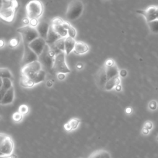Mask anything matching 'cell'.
I'll return each mask as SVG.
<instances>
[{"mask_svg": "<svg viewBox=\"0 0 158 158\" xmlns=\"http://www.w3.org/2000/svg\"><path fill=\"white\" fill-rule=\"evenodd\" d=\"M84 10V5L80 0H72L68 4L66 17L69 20L79 19Z\"/></svg>", "mask_w": 158, "mask_h": 158, "instance_id": "1", "label": "cell"}, {"mask_svg": "<svg viewBox=\"0 0 158 158\" xmlns=\"http://www.w3.org/2000/svg\"><path fill=\"white\" fill-rule=\"evenodd\" d=\"M43 11V4L40 0H32L26 5L27 16L30 20L38 19L42 16Z\"/></svg>", "mask_w": 158, "mask_h": 158, "instance_id": "2", "label": "cell"}, {"mask_svg": "<svg viewBox=\"0 0 158 158\" xmlns=\"http://www.w3.org/2000/svg\"><path fill=\"white\" fill-rule=\"evenodd\" d=\"M56 56V54L50 49L48 45L46 44L43 51L38 56V61L42 64V66H44L47 68L51 69L53 68Z\"/></svg>", "mask_w": 158, "mask_h": 158, "instance_id": "3", "label": "cell"}, {"mask_svg": "<svg viewBox=\"0 0 158 158\" xmlns=\"http://www.w3.org/2000/svg\"><path fill=\"white\" fill-rule=\"evenodd\" d=\"M17 31L21 35L23 42L27 43V44L30 43L33 40L40 37L35 27H33L30 25L20 27Z\"/></svg>", "mask_w": 158, "mask_h": 158, "instance_id": "4", "label": "cell"}, {"mask_svg": "<svg viewBox=\"0 0 158 158\" xmlns=\"http://www.w3.org/2000/svg\"><path fill=\"white\" fill-rule=\"evenodd\" d=\"M66 54L65 52H61L55 57L53 69L57 73L69 74L71 71L66 62Z\"/></svg>", "mask_w": 158, "mask_h": 158, "instance_id": "5", "label": "cell"}, {"mask_svg": "<svg viewBox=\"0 0 158 158\" xmlns=\"http://www.w3.org/2000/svg\"><path fill=\"white\" fill-rule=\"evenodd\" d=\"M14 150V143L11 137L4 133H0V152L4 156H10Z\"/></svg>", "mask_w": 158, "mask_h": 158, "instance_id": "6", "label": "cell"}, {"mask_svg": "<svg viewBox=\"0 0 158 158\" xmlns=\"http://www.w3.org/2000/svg\"><path fill=\"white\" fill-rule=\"evenodd\" d=\"M42 69V65L39 61H34L33 63L27 64L22 67L21 73L22 75L25 76L32 80L35 75L40 71Z\"/></svg>", "mask_w": 158, "mask_h": 158, "instance_id": "7", "label": "cell"}, {"mask_svg": "<svg viewBox=\"0 0 158 158\" xmlns=\"http://www.w3.org/2000/svg\"><path fill=\"white\" fill-rule=\"evenodd\" d=\"M24 43V54L22 59V66H24L33 63L34 61H38V56L30 48L29 46V45L27 43Z\"/></svg>", "mask_w": 158, "mask_h": 158, "instance_id": "8", "label": "cell"}, {"mask_svg": "<svg viewBox=\"0 0 158 158\" xmlns=\"http://www.w3.org/2000/svg\"><path fill=\"white\" fill-rule=\"evenodd\" d=\"M95 80L97 85L102 90H104L105 87L107 83L108 80V79L107 77V75L106 72L105 67L104 65L101 66L98 71L95 74Z\"/></svg>", "mask_w": 158, "mask_h": 158, "instance_id": "9", "label": "cell"}, {"mask_svg": "<svg viewBox=\"0 0 158 158\" xmlns=\"http://www.w3.org/2000/svg\"><path fill=\"white\" fill-rule=\"evenodd\" d=\"M136 12L143 16L147 23L152 22L157 19L156 16V6H150L145 10H137Z\"/></svg>", "mask_w": 158, "mask_h": 158, "instance_id": "10", "label": "cell"}, {"mask_svg": "<svg viewBox=\"0 0 158 158\" xmlns=\"http://www.w3.org/2000/svg\"><path fill=\"white\" fill-rule=\"evenodd\" d=\"M28 45L30 48L39 56L43 51L46 45V42L45 39L38 37L33 40L32 42H31Z\"/></svg>", "mask_w": 158, "mask_h": 158, "instance_id": "11", "label": "cell"}, {"mask_svg": "<svg viewBox=\"0 0 158 158\" xmlns=\"http://www.w3.org/2000/svg\"><path fill=\"white\" fill-rule=\"evenodd\" d=\"M50 26L51 25L46 21L39 22L38 25L36 27V29L38 33L39 37L46 40Z\"/></svg>", "mask_w": 158, "mask_h": 158, "instance_id": "12", "label": "cell"}, {"mask_svg": "<svg viewBox=\"0 0 158 158\" xmlns=\"http://www.w3.org/2000/svg\"><path fill=\"white\" fill-rule=\"evenodd\" d=\"M16 8H8L0 10V17L6 22H12L15 16Z\"/></svg>", "mask_w": 158, "mask_h": 158, "instance_id": "13", "label": "cell"}, {"mask_svg": "<svg viewBox=\"0 0 158 158\" xmlns=\"http://www.w3.org/2000/svg\"><path fill=\"white\" fill-rule=\"evenodd\" d=\"M120 84H121V80H120V77L119 75L118 76H115L107 80V83L105 87L104 90L111 91L113 89H115V88L117 86L120 85Z\"/></svg>", "mask_w": 158, "mask_h": 158, "instance_id": "14", "label": "cell"}, {"mask_svg": "<svg viewBox=\"0 0 158 158\" xmlns=\"http://www.w3.org/2000/svg\"><path fill=\"white\" fill-rule=\"evenodd\" d=\"M106 72L107 75V77L109 79L113 78L115 76H118L119 75L120 70L119 69V67L117 65V64L115 63L111 66H105Z\"/></svg>", "mask_w": 158, "mask_h": 158, "instance_id": "15", "label": "cell"}, {"mask_svg": "<svg viewBox=\"0 0 158 158\" xmlns=\"http://www.w3.org/2000/svg\"><path fill=\"white\" fill-rule=\"evenodd\" d=\"M14 97H15L14 88V87H12V88L9 89L8 90L6 91L4 96V98L1 102V105H7L11 104L14 101Z\"/></svg>", "mask_w": 158, "mask_h": 158, "instance_id": "16", "label": "cell"}, {"mask_svg": "<svg viewBox=\"0 0 158 158\" xmlns=\"http://www.w3.org/2000/svg\"><path fill=\"white\" fill-rule=\"evenodd\" d=\"M61 38V37L58 35V34L56 32H55V30L53 28L52 25H51L49 31H48V33L46 39V44L48 45H52V44L54 43L58 40H59Z\"/></svg>", "mask_w": 158, "mask_h": 158, "instance_id": "17", "label": "cell"}, {"mask_svg": "<svg viewBox=\"0 0 158 158\" xmlns=\"http://www.w3.org/2000/svg\"><path fill=\"white\" fill-rule=\"evenodd\" d=\"M89 46L88 45L84 42H77L75 43L74 52L75 54L78 55L84 54L88 52Z\"/></svg>", "mask_w": 158, "mask_h": 158, "instance_id": "18", "label": "cell"}, {"mask_svg": "<svg viewBox=\"0 0 158 158\" xmlns=\"http://www.w3.org/2000/svg\"><path fill=\"white\" fill-rule=\"evenodd\" d=\"M76 42L75 38L70 37H67L65 38V53L66 56H68L72 52H74Z\"/></svg>", "mask_w": 158, "mask_h": 158, "instance_id": "19", "label": "cell"}, {"mask_svg": "<svg viewBox=\"0 0 158 158\" xmlns=\"http://www.w3.org/2000/svg\"><path fill=\"white\" fill-rule=\"evenodd\" d=\"M17 0H0V10L8 8H17Z\"/></svg>", "mask_w": 158, "mask_h": 158, "instance_id": "20", "label": "cell"}, {"mask_svg": "<svg viewBox=\"0 0 158 158\" xmlns=\"http://www.w3.org/2000/svg\"><path fill=\"white\" fill-rule=\"evenodd\" d=\"M88 158H111V154L106 150L100 149L95 151Z\"/></svg>", "mask_w": 158, "mask_h": 158, "instance_id": "21", "label": "cell"}, {"mask_svg": "<svg viewBox=\"0 0 158 158\" xmlns=\"http://www.w3.org/2000/svg\"><path fill=\"white\" fill-rule=\"evenodd\" d=\"M53 28L61 38H66L68 37L67 30L64 28L62 24L51 25Z\"/></svg>", "mask_w": 158, "mask_h": 158, "instance_id": "22", "label": "cell"}, {"mask_svg": "<svg viewBox=\"0 0 158 158\" xmlns=\"http://www.w3.org/2000/svg\"><path fill=\"white\" fill-rule=\"evenodd\" d=\"M62 25H63L64 28L67 30L68 37H70L73 38H75V37H76L77 31L76 30H75L74 27L71 25L69 22H68L67 21H64V22Z\"/></svg>", "mask_w": 158, "mask_h": 158, "instance_id": "23", "label": "cell"}, {"mask_svg": "<svg viewBox=\"0 0 158 158\" xmlns=\"http://www.w3.org/2000/svg\"><path fill=\"white\" fill-rule=\"evenodd\" d=\"M46 72L43 69H42L38 73H37V74L35 75V77L32 79V80L34 82L35 85L41 83V82H44L46 79Z\"/></svg>", "mask_w": 158, "mask_h": 158, "instance_id": "24", "label": "cell"}, {"mask_svg": "<svg viewBox=\"0 0 158 158\" xmlns=\"http://www.w3.org/2000/svg\"><path fill=\"white\" fill-rule=\"evenodd\" d=\"M20 84L22 87L25 88H32L35 85V84L32 79L24 76V75H22L21 79H20Z\"/></svg>", "mask_w": 158, "mask_h": 158, "instance_id": "25", "label": "cell"}, {"mask_svg": "<svg viewBox=\"0 0 158 158\" xmlns=\"http://www.w3.org/2000/svg\"><path fill=\"white\" fill-rule=\"evenodd\" d=\"M0 77L2 79L8 78L12 79L13 75L11 71L8 68H0Z\"/></svg>", "mask_w": 158, "mask_h": 158, "instance_id": "26", "label": "cell"}, {"mask_svg": "<svg viewBox=\"0 0 158 158\" xmlns=\"http://www.w3.org/2000/svg\"><path fill=\"white\" fill-rule=\"evenodd\" d=\"M65 38H61L53 43L61 52H65Z\"/></svg>", "mask_w": 158, "mask_h": 158, "instance_id": "27", "label": "cell"}, {"mask_svg": "<svg viewBox=\"0 0 158 158\" xmlns=\"http://www.w3.org/2000/svg\"><path fill=\"white\" fill-rule=\"evenodd\" d=\"M148 28L151 32L153 33H158V20H154L152 22L148 23Z\"/></svg>", "mask_w": 158, "mask_h": 158, "instance_id": "28", "label": "cell"}, {"mask_svg": "<svg viewBox=\"0 0 158 158\" xmlns=\"http://www.w3.org/2000/svg\"><path fill=\"white\" fill-rule=\"evenodd\" d=\"M13 87L12 79H8V78H4L3 79V88L6 91L8 90L9 89L12 88Z\"/></svg>", "mask_w": 158, "mask_h": 158, "instance_id": "29", "label": "cell"}, {"mask_svg": "<svg viewBox=\"0 0 158 158\" xmlns=\"http://www.w3.org/2000/svg\"><path fill=\"white\" fill-rule=\"evenodd\" d=\"M68 122L70 123L72 129L75 130L78 127L79 125L80 124V123L81 122V120L78 118H72Z\"/></svg>", "mask_w": 158, "mask_h": 158, "instance_id": "30", "label": "cell"}, {"mask_svg": "<svg viewBox=\"0 0 158 158\" xmlns=\"http://www.w3.org/2000/svg\"><path fill=\"white\" fill-rule=\"evenodd\" d=\"M23 119V115L19 111L16 112L12 114V120L15 122H19Z\"/></svg>", "mask_w": 158, "mask_h": 158, "instance_id": "31", "label": "cell"}, {"mask_svg": "<svg viewBox=\"0 0 158 158\" xmlns=\"http://www.w3.org/2000/svg\"><path fill=\"white\" fill-rule=\"evenodd\" d=\"M29 111V107L25 105H20L19 107V112L21 113L22 115L27 114Z\"/></svg>", "mask_w": 158, "mask_h": 158, "instance_id": "32", "label": "cell"}, {"mask_svg": "<svg viewBox=\"0 0 158 158\" xmlns=\"http://www.w3.org/2000/svg\"><path fill=\"white\" fill-rule=\"evenodd\" d=\"M148 108L151 111H155L157 108V102L155 100L151 101L148 104Z\"/></svg>", "mask_w": 158, "mask_h": 158, "instance_id": "33", "label": "cell"}, {"mask_svg": "<svg viewBox=\"0 0 158 158\" xmlns=\"http://www.w3.org/2000/svg\"><path fill=\"white\" fill-rule=\"evenodd\" d=\"M64 22L63 20H62L59 17H56L53 19L51 25H58V24H63Z\"/></svg>", "mask_w": 158, "mask_h": 158, "instance_id": "34", "label": "cell"}, {"mask_svg": "<svg viewBox=\"0 0 158 158\" xmlns=\"http://www.w3.org/2000/svg\"><path fill=\"white\" fill-rule=\"evenodd\" d=\"M39 22L38 19H30V23H29V25L33 27H37V26L38 25Z\"/></svg>", "mask_w": 158, "mask_h": 158, "instance_id": "35", "label": "cell"}, {"mask_svg": "<svg viewBox=\"0 0 158 158\" xmlns=\"http://www.w3.org/2000/svg\"><path fill=\"white\" fill-rule=\"evenodd\" d=\"M144 127H146V128H148V129H149L150 130H152L153 128V123L151 121H146L145 123V125H144Z\"/></svg>", "mask_w": 158, "mask_h": 158, "instance_id": "36", "label": "cell"}, {"mask_svg": "<svg viewBox=\"0 0 158 158\" xmlns=\"http://www.w3.org/2000/svg\"><path fill=\"white\" fill-rule=\"evenodd\" d=\"M9 45L11 47H15L17 45H18V41L16 38H14V39H12L10 42H9Z\"/></svg>", "mask_w": 158, "mask_h": 158, "instance_id": "37", "label": "cell"}, {"mask_svg": "<svg viewBox=\"0 0 158 158\" xmlns=\"http://www.w3.org/2000/svg\"><path fill=\"white\" fill-rule=\"evenodd\" d=\"M66 74H63V73H57V77L61 81L64 80L66 77Z\"/></svg>", "mask_w": 158, "mask_h": 158, "instance_id": "38", "label": "cell"}, {"mask_svg": "<svg viewBox=\"0 0 158 158\" xmlns=\"http://www.w3.org/2000/svg\"><path fill=\"white\" fill-rule=\"evenodd\" d=\"M6 92V90H4V89L3 88L1 89V90H0V105H1V102L4 98V96Z\"/></svg>", "mask_w": 158, "mask_h": 158, "instance_id": "39", "label": "cell"}, {"mask_svg": "<svg viewBox=\"0 0 158 158\" xmlns=\"http://www.w3.org/2000/svg\"><path fill=\"white\" fill-rule=\"evenodd\" d=\"M64 128L66 131H67V132H71V130H72L70 123L69 122H67L65 123V124L64 125Z\"/></svg>", "mask_w": 158, "mask_h": 158, "instance_id": "40", "label": "cell"}, {"mask_svg": "<svg viewBox=\"0 0 158 158\" xmlns=\"http://www.w3.org/2000/svg\"><path fill=\"white\" fill-rule=\"evenodd\" d=\"M84 64L83 63H82V62H79L78 63H77L76 64V68L79 71H81L84 69Z\"/></svg>", "mask_w": 158, "mask_h": 158, "instance_id": "41", "label": "cell"}, {"mask_svg": "<svg viewBox=\"0 0 158 158\" xmlns=\"http://www.w3.org/2000/svg\"><path fill=\"white\" fill-rule=\"evenodd\" d=\"M127 75V72L126 70H121L119 72V76L122 77H126Z\"/></svg>", "mask_w": 158, "mask_h": 158, "instance_id": "42", "label": "cell"}, {"mask_svg": "<svg viewBox=\"0 0 158 158\" xmlns=\"http://www.w3.org/2000/svg\"><path fill=\"white\" fill-rule=\"evenodd\" d=\"M141 133L143 134V135H147L149 133V130L146 128V127H143V128H142V130H141Z\"/></svg>", "mask_w": 158, "mask_h": 158, "instance_id": "43", "label": "cell"}, {"mask_svg": "<svg viewBox=\"0 0 158 158\" xmlns=\"http://www.w3.org/2000/svg\"><path fill=\"white\" fill-rule=\"evenodd\" d=\"M46 85L47 87L48 88H51L53 86V82L51 80H47L46 82Z\"/></svg>", "mask_w": 158, "mask_h": 158, "instance_id": "44", "label": "cell"}, {"mask_svg": "<svg viewBox=\"0 0 158 158\" xmlns=\"http://www.w3.org/2000/svg\"><path fill=\"white\" fill-rule=\"evenodd\" d=\"M126 113L127 114H130L132 113V109L130 107H127L126 109Z\"/></svg>", "mask_w": 158, "mask_h": 158, "instance_id": "45", "label": "cell"}, {"mask_svg": "<svg viewBox=\"0 0 158 158\" xmlns=\"http://www.w3.org/2000/svg\"><path fill=\"white\" fill-rule=\"evenodd\" d=\"M115 90L117 92H120V91H121V90H122L121 85H119L117 86V87L115 88Z\"/></svg>", "mask_w": 158, "mask_h": 158, "instance_id": "46", "label": "cell"}, {"mask_svg": "<svg viewBox=\"0 0 158 158\" xmlns=\"http://www.w3.org/2000/svg\"><path fill=\"white\" fill-rule=\"evenodd\" d=\"M5 45V42L3 40H0V48H3Z\"/></svg>", "mask_w": 158, "mask_h": 158, "instance_id": "47", "label": "cell"}, {"mask_svg": "<svg viewBox=\"0 0 158 158\" xmlns=\"http://www.w3.org/2000/svg\"><path fill=\"white\" fill-rule=\"evenodd\" d=\"M0 158H14L11 155L10 156H0Z\"/></svg>", "mask_w": 158, "mask_h": 158, "instance_id": "48", "label": "cell"}, {"mask_svg": "<svg viewBox=\"0 0 158 158\" xmlns=\"http://www.w3.org/2000/svg\"><path fill=\"white\" fill-rule=\"evenodd\" d=\"M3 87V79L0 77V90Z\"/></svg>", "mask_w": 158, "mask_h": 158, "instance_id": "49", "label": "cell"}, {"mask_svg": "<svg viewBox=\"0 0 158 158\" xmlns=\"http://www.w3.org/2000/svg\"><path fill=\"white\" fill-rule=\"evenodd\" d=\"M156 16H157V19L158 20V6H156Z\"/></svg>", "mask_w": 158, "mask_h": 158, "instance_id": "50", "label": "cell"}, {"mask_svg": "<svg viewBox=\"0 0 158 158\" xmlns=\"http://www.w3.org/2000/svg\"><path fill=\"white\" fill-rule=\"evenodd\" d=\"M4 156V155H3V153L1 152H0V156Z\"/></svg>", "mask_w": 158, "mask_h": 158, "instance_id": "51", "label": "cell"}, {"mask_svg": "<svg viewBox=\"0 0 158 158\" xmlns=\"http://www.w3.org/2000/svg\"><path fill=\"white\" fill-rule=\"evenodd\" d=\"M157 140H158V135H157Z\"/></svg>", "mask_w": 158, "mask_h": 158, "instance_id": "52", "label": "cell"}]
</instances>
